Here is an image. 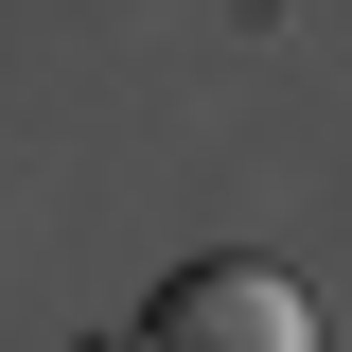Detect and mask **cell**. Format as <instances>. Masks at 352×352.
Returning <instances> with one entry per match:
<instances>
[{
	"label": "cell",
	"mask_w": 352,
	"mask_h": 352,
	"mask_svg": "<svg viewBox=\"0 0 352 352\" xmlns=\"http://www.w3.org/2000/svg\"><path fill=\"white\" fill-rule=\"evenodd\" d=\"M141 352H317V300L282 264H176L141 300Z\"/></svg>",
	"instance_id": "1"
},
{
	"label": "cell",
	"mask_w": 352,
	"mask_h": 352,
	"mask_svg": "<svg viewBox=\"0 0 352 352\" xmlns=\"http://www.w3.org/2000/svg\"><path fill=\"white\" fill-rule=\"evenodd\" d=\"M88 352H141V335H88Z\"/></svg>",
	"instance_id": "2"
}]
</instances>
